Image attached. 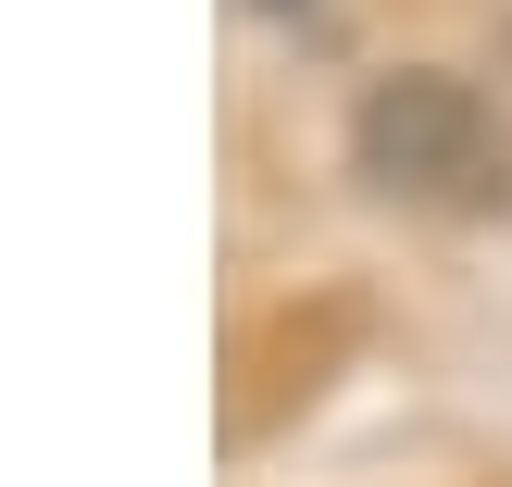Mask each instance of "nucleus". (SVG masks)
Masks as SVG:
<instances>
[{"mask_svg": "<svg viewBox=\"0 0 512 487\" xmlns=\"http://www.w3.org/2000/svg\"><path fill=\"white\" fill-rule=\"evenodd\" d=\"M350 163L363 188L413 200V213H512V138L488 88L450 63H400L350 100Z\"/></svg>", "mask_w": 512, "mask_h": 487, "instance_id": "nucleus-1", "label": "nucleus"}]
</instances>
